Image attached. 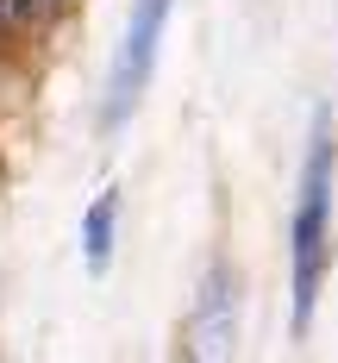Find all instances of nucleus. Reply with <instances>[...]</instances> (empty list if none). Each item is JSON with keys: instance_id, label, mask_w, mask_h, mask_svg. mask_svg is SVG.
I'll list each match as a JSON object with an SVG mask.
<instances>
[{"instance_id": "obj_1", "label": "nucleus", "mask_w": 338, "mask_h": 363, "mask_svg": "<svg viewBox=\"0 0 338 363\" xmlns=\"http://www.w3.org/2000/svg\"><path fill=\"white\" fill-rule=\"evenodd\" d=\"M332 263V125L313 119V138L300 157V194H295V225H288V289H295V332L313 326L320 282Z\"/></svg>"}, {"instance_id": "obj_2", "label": "nucleus", "mask_w": 338, "mask_h": 363, "mask_svg": "<svg viewBox=\"0 0 338 363\" xmlns=\"http://www.w3.org/2000/svg\"><path fill=\"white\" fill-rule=\"evenodd\" d=\"M169 6L176 0H132V19H125V38H119V63H113V82H107V125H125L132 107H138L150 69H157V50H163V32H169Z\"/></svg>"}, {"instance_id": "obj_3", "label": "nucleus", "mask_w": 338, "mask_h": 363, "mask_svg": "<svg viewBox=\"0 0 338 363\" xmlns=\"http://www.w3.org/2000/svg\"><path fill=\"white\" fill-rule=\"evenodd\" d=\"M194 351H201V357H225V351H232V276H225V269H213V276L201 282Z\"/></svg>"}, {"instance_id": "obj_4", "label": "nucleus", "mask_w": 338, "mask_h": 363, "mask_svg": "<svg viewBox=\"0 0 338 363\" xmlns=\"http://www.w3.org/2000/svg\"><path fill=\"white\" fill-rule=\"evenodd\" d=\"M113 225H119V194L101 188V194L88 201V213H81V263H88V276H107V263H113Z\"/></svg>"}]
</instances>
